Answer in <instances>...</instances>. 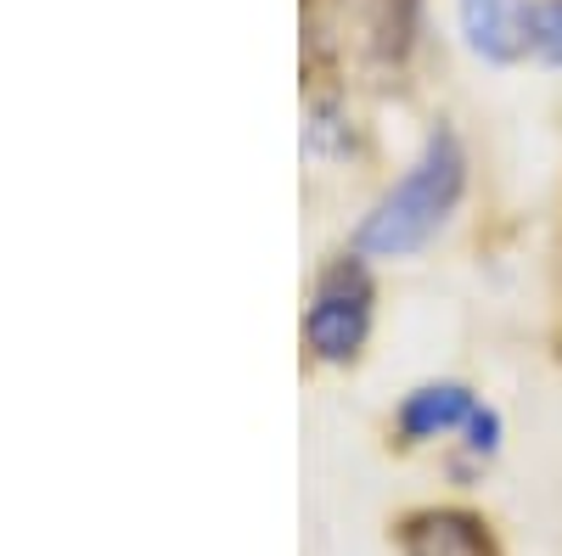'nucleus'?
<instances>
[{
  "label": "nucleus",
  "mask_w": 562,
  "mask_h": 556,
  "mask_svg": "<svg viewBox=\"0 0 562 556\" xmlns=\"http://www.w3.org/2000/svg\"><path fill=\"white\" fill-rule=\"evenodd\" d=\"M467 192V152H461V135L450 124L428 129L416 163L389 185V192L371 203V214L355 230V248L360 253H378V259H405L416 248H428L445 219L456 214Z\"/></svg>",
  "instance_id": "1"
},
{
  "label": "nucleus",
  "mask_w": 562,
  "mask_h": 556,
  "mask_svg": "<svg viewBox=\"0 0 562 556\" xmlns=\"http://www.w3.org/2000/svg\"><path fill=\"white\" fill-rule=\"evenodd\" d=\"M344 29L355 34V52L378 68H400L416 45L422 0H338Z\"/></svg>",
  "instance_id": "3"
},
{
  "label": "nucleus",
  "mask_w": 562,
  "mask_h": 556,
  "mask_svg": "<svg viewBox=\"0 0 562 556\" xmlns=\"http://www.w3.org/2000/svg\"><path fill=\"white\" fill-rule=\"evenodd\" d=\"M484 405L473 399V388L461 383H422L405 394L400 405V439L405 444H428V439H445L456 428H473V416Z\"/></svg>",
  "instance_id": "6"
},
{
  "label": "nucleus",
  "mask_w": 562,
  "mask_h": 556,
  "mask_svg": "<svg viewBox=\"0 0 562 556\" xmlns=\"http://www.w3.org/2000/svg\"><path fill=\"white\" fill-rule=\"evenodd\" d=\"M529 12H535V0H456L467 45L501 68L529 52Z\"/></svg>",
  "instance_id": "5"
},
{
  "label": "nucleus",
  "mask_w": 562,
  "mask_h": 556,
  "mask_svg": "<svg viewBox=\"0 0 562 556\" xmlns=\"http://www.w3.org/2000/svg\"><path fill=\"white\" fill-rule=\"evenodd\" d=\"M529 52L562 68V0H535L529 12Z\"/></svg>",
  "instance_id": "7"
},
{
  "label": "nucleus",
  "mask_w": 562,
  "mask_h": 556,
  "mask_svg": "<svg viewBox=\"0 0 562 556\" xmlns=\"http://www.w3.org/2000/svg\"><path fill=\"white\" fill-rule=\"evenodd\" d=\"M371 270L360 253H338L326 259L321 275H315V293H310V309H304V343L315 360L326 365H344L366 349V332H371Z\"/></svg>",
  "instance_id": "2"
},
{
  "label": "nucleus",
  "mask_w": 562,
  "mask_h": 556,
  "mask_svg": "<svg viewBox=\"0 0 562 556\" xmlns=\"http://www.w3.org/2000/svg\"><path fill=\"white\" fill-rule=\"evenodd\" d=\"M400 556H501L484 518L461 506H428L400 523Z\"/></svg>",
  "instance_id": "4"
}]
</instances>
